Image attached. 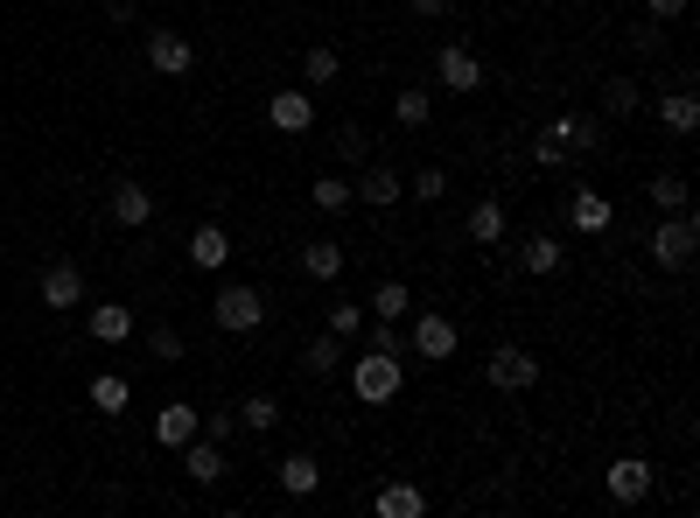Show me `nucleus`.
<instances>
[{"instance_id":"423d86ee","label":"nucleus","mask_w":700,"mask_h":518,"mask_svg":"<svg viewBox=\"0 0 700 518\" xmlns=\"http://www.w3.org/2000/svg\"><path fill=\"white\" fill-rule=\"evenodd\" d=\"M434 78H442V91H477V85H484V64H477L463 43H448L442 56H434Z\"/></svg>"},{"instance_id":"9d476101","label":"nucleus","mask_w":700,"mask_h":518,"mask_svg":"<svg viewBox=\"0 0 700 518\" xmlns=\"http://www.w3.org/2000/svg\"><path fill=\"white\" fill-rule=\"evenodd\" d=\"M78 301H85V274L70 260H56L43 274V309H78Z\"/></svg>"},{"instance_id":"2f4dec72","label":"nucleus","mask_w":700,"mask_h":518,"mask_svg":"<svg viewBox=\"0 0 700 518\" xmlns=\"http://www.w3.org/2000/svg\"><path fill=\"white\" fill-rule=\"evenodd\" d=\"M336 70H344V64H336V49H309V56H301V78H309V85H330Z\"/></svg>"},{"instance_id":"4c0bfd02","label":"nucleus","mask_w":700,"mask_h":518,"mask_svg":"<svg viewBox=\"0 0 700 518\" xmlns=\"http://www.w3.org/2000/svg\"><path fill=\"white\" fill-rule=\"evenodd\" d=\"M147 343H155V364H176V357H182V337H176V330H168V322H162V330H155V337H147Z\"/></svg>"},{"instance_id":"4be33fe9","label":"nucleus","mask_w":700,"mask_h":518,"mask_svg":"<svg viewBox=\"0 0 700 518\" xmlns=\"http://www.w3.org/2000/svg\"><path fill=\"white\" fill-rule=\"evenodd\" d=\"M189 260H197V266H224V260H232V239H224L218 224H197V232H189Z\"/></svg>"},{"instance_id":"2eb2a0df","label":"nucleus","mask_w":700,"mask_h":518,"mask_svg":"<svg viewBox=\"0 0 700 518\" xmlns=\"http://www.w3.org/2000/svg\"><path fill=\"white\" fill-rule=\"evenodd\" d=\"M658 120H666L673 133H693L700 126V91H687V85L666 91V99H658Z\"/></svg>"},{"instance_id":"a211bd4d","label":"nucleus","mask_w":700,"mask_h":518,"mask_svg":"<svg viewBox=\"0 0 700 518\" xmlns=\"http://www.w3.org/2000/svg\"><path fill=\"white\" fill-rule=\"evenodd\" d=\"M301 274H309V280H336V274H344V245H330V239L301 245Z\"/></svg>"},{"instance_id":"5701e85b","label":"nucleus","mask_w":700,"mask_h":518,"mask_svg":"<svg viewBox=\"0 0 700 518\" xmlns=\"http://www.w3.org/2000/svg\"><path fill=\"white\" fill-rule=\"evenodd\" d=\"M421 511H427V497L413 484H386V491H378V518H421Z\"/></svg>"},{"instance_id":"7c9ffc66","label":"nucleus","mask_w":700,"mask_h":518,"mask_svg":"<svg viewBox=\"0 0 700 518\" xmlns=\"http://www.w3.org/2000/svg\"><path fill=\"white\" fill-rule=\"evenodd\" d=\"M652 203L658 210H687V176H652Z\"/></svg>"},{"instance_id":"7ed1b4c3","label":"nucleus","mask_w":700,"mask_h":518,"mask_svg":"<svg viewBox=\"0 0 700 518\" xmlns=\"http://www.w3.org/2000/svg\"><path fill=\"white\" fill-rule=\"evenodd\" d=\"M211 316L224 322V330H259V322H267V295H259V287H245V280H232V287H224V295L211 301Z\"/></svg>"},{"instance_id":"39448f33","label":"nucleus","mask_w":700,"mask_h":518,"mask_svg":"<svg viewBox=\"0 0 700 518\" xmlns=\"http://www.w3.org/2000/svg\"><path fill=\"white\" fill-rule=\"evenodd\" d=\"M602 484H610L616 505H637V497H652V463H645V455H616Z\"/></svg>"},{"instance_id":"1a4fd4ad","label":"nucleus","mask_w":700,"mask_h":518,"mask_svg":"<svg viewBox=\"0 0 700 518\" xmlns=\"http://www.w3.org/2000/svg\"><path fill=\"white\" fill-rule=\"evenodd\" d=\"M267 126H280V133H309V126H315L309 91H274V99H267Z\"/></svg>"},{"instance_id":"37998d69","label":"nucleus","mask_w":700,"mask_h":518,"mask_svg":"<svg viewBox=\"0 0 700 518\" xmlns=\"http://www.w3.org/2000/svg\"><path fill=\"white\" fill-rule=\"evenodd\" d=\"M407 8H413V14H427V22H434V14H448V0H407Z\"/></svg>"},{"instance_id":"dca6fc26","label":"nucleus","mask_w":700,"mask_h":518,"mask_svg":"<svg viewBox=\"0 0 700 518\" xmlns=\"http://www.w3.org/2000/svg\"><path fill=\"white\" fill-rule=\"evenodd\" d=\"M182 470L197 476V484H218V476H224V455H218V441H197V434H189V441H182Z\"/></svg>"},{"instance_id":"6ab92c4d","label":"nucleus","mask_w":700,"mask_h":518,"mask_svg":"<svg viewBox=\"0 0 700 518\" xmlns=\"http://www.w3.org/2000/svg\"><path fill=\"white\" fill-rule=\"evenodd\" d=\"M189 434H197V407H182V399H176V407H162V420H155V441H162V449H182Z\"/></svg>"},{"instance_id":"f257e3e1","label":"nucleus","mask_w":700,"mask_h":518,"mask_svg":"<svg viewBox=\"0 0 700 518\" xmlns=\"http://www.w3.org/2000/svg\"><path fill=\"white\" fill-rule=\"evenodd\" d=\"M400 378H407V372H400V357H386V351H371V357H357V364H351V393L365 399V407H386V399L400 393Z\"/></svg>"},{"instance_id":"72a5a7b5","label":"nucleus","mask_w":700,"mask_h":518,"mask_svg":"<svg viewBox=\"0 0 700 518\" xmlns=\"http://www.w3.org/2000/svg\"><path fill=\"white\" fill-rule=\"evenodd\" d=\"M309 197L323 203V210H344V203H351V183H344V176H315V189H309Z\"/></svg>"},{"instance_id":"f03ea898","label":"nucleus","mask_w":700,"mask_h":518,"mask_svg":"<svg viewBox=\"0 0 700 518\" xmlns=\"http://www.w3.org/2000/svg\"><path fill=\"white\" fill-rule=\"evenodd\" d=\"M652 260L666 266V274H679V266H693V210H673L666 224H652Z\"/></svg>"},{"instance_id":"f3484780","label":"nucleus","mask_w":700,"mask_h":518,"mask_svg":"<svg viewBox=\"0 0 700 518\" xmlns=\"http://www.w3.org/2000/svg\"><path fill=\"white\" fill-rule=\"evenodd\" d=\"M112 218H120V224H147V218H155V197H147L141 183H112Z\"/></svg>"},{"instance_id":"c756f323","label":"nucleus","mask_w":700,"mask_h":518,"mask_svg":"<svg viewBox=\"0 0 700 518\" xmlns=\"http://www.w3.org/2000/svg\"><path fill=\"white\" fill-rule=\"evenodd\" d=\"M602 106H610L616 120H631V112H637V78H610V91H602Z\"/></svg>"},{"instance_id":"20e7f679","label":"nucleus","mask_w":700,"mask_h":518,"mask_svg":"<svg viewBox=\"0 0 700 518\" xmlns=\"http://www.w3.org/2000/svg\"><path fill=\"white\" fill-rule=\"evenodd\" d=\"M533 378H540L533 351H519V343H498V351H490V386H498V393H525Z\"/></svg>"},{"instance_id":"bb28decb","label":"nucleus","mask_w":700,"mask_h":518,"mask_svg":"<svg viewBox=\"0 0 700 518\" xmlns=\"http://www.w3.org/2000/svg\"><path fill=\"white\" fill-rule=\"evenodd\" d=\"M519 266H525V274H554V266H560V245L554 239H525V253H519Z\"/></svg>"},{"instance_id":"f704fd0d","label":"nucleus","mask_w":700,"mask_h":518,"mask_svg":"<svg viewBox=\"0 0 700 518\" xmlns=\"http://www.w3.org/2000/svg\"><path fill=\"white\" fill-rule=\"evenodd\" d=\"M336 155H344V162H371V141H365V126H336Z\"/></svg>"},{"instance_id":"cd10ccee","label":"nucleus","mask_w":700,"mask_h":518,"mask_svg":"<svg viewBox=\"0 0 700 518\" xmlns=\"http://www.w3.org/2000/svg\"><path fill=\"white\" fill-rule=\"evenodd\" d=\"M91 407H99V414H126V378H91Z\"/></svg>"},{"instance_id":"f8f14e48","label":"nucleus","mask_w":700,"mask_h":518,"mask_svg":"<svg viewBox=\"0 0 700 518\" xmlns=\"http://www.w3.org/2000/svg\"><path fill=\"white\" fill-rule=\"evenodd\" d=\"M554 141L567 147V155H589V147H602V120H596V112H560Z\"/></svg>"},{"instance_id":"a19ab883","label":"nucleus","mask_w":700,"mask_h":518,"mask_svg":"<svg viewBox=\"0 0 700 518\" xmlns=\"http://www.w3.org/2000/svg\"><path fill=\"white\" fill-rule=\"evenodd\" d=\"M631 49H637V56H652V49H658V29H652V22H637V29H631Z\"/></svg>"},{"instance_id":"4468645a","label":"nucleus","mask_w":700,"mask_h":518,"mask_svg":"<svg viewBox=\"0 0 700 518\" xmlns=\"http://www.w3.org/2000/svg\"><path fill=\"white\" fill-rule=\"evenodd\" d=\"M91 337H99V343H126V337H134V309H126V301H99V309H91Z\"/></svg>"},{"instance_id":"9b49d317","label":"nucleus","mask_w":700,"mask_h":518,"mask_svg":"<svg viewBox=\"0 0 700 518\" xmlns=\"http://www.w3.org/2000/svg\"><path fill=\"white\" fill-rule=\"evenodd\" d=\"M407 343H413L421 357H434V364H442V357H456V322H448V316H421Z\"/></svg>"},{"instance_id":"c03bdc74","label":"nucleus","mask_w":700,"mask_h":518,"mask_svg":"<svg viewBox=\"0 0 700 518\" xmlns=\"http://www.w3.org/2000/svg\"><path fill=\"white\" fill-rule=\"evenodd\" d=\"M105 14L112 22H134V0H105Z\"/></svg>"},{"instance_id":"412c9836","label":"nucleus","mask_w":700,"mask_h":518,"mask_svg":"<svg viewBox=\"0 0 700 518\" xmlns=\"http://www.w3.org/2000/svg\"><path fill=\"white\" fill-rule=\"evenodd\" d=\"M463 232L477 239V245H498V239H504V203H498V197H484L477 210H469V224H463Z\"/></svg>"},{"instance_id":"473e14b6","label":"nucleus","mask_w":700,"mask_h":518,"mask_svg":"<svg viewBox=\"0 0 700 518\" xmlns=\"http://www.w3.org/2000/svg\"><path fill=\"white\" fill-rule=\"evenodd\" d=\"M407 197H421V203H442V197H448V176H442V168H421V176L407 183Z\"/></svg>"},{"instance_id":"b1692460","label":"nucleus","mask_w":700,"mask_h":518,"mask_svg":"<svg viewBox=\"0 0 700 518\" xmlns=\"http://www.w3.org/2000/svg\"><path fill=\"white\" fill-rule=\"evenodd\" d=\"M301 364H309V372H315V378H330V372H336V364H344V337H315V343H309V351H301Z\"/></svg>"},{"instance_id":"e433bc0d","label":"nucleus","mask_w":700,"mask_h":518,"mask_svg":"<svg viewBox=\"0 0 700 518\" xmlns=\"http://www.w3.org/2000/svg\"><path fill=\"white\" fill-rule=\"evenodd\" d=\"M533 162H540V168H560V162H567V147L554 141V126H546L540 141H533Z\"/></svg>"},{"instance_id":"58836bf2","label":"nucleus","mask_w":700,"mask_h":518,"mask_svg":"<svg viewBox=\"0 0 700 518\" xmlns=\"http://www.w3.org/2000/svg\"><path fill=\"white\" fill-rule=\"evenodd\" d=\"M357 322H365V309H357V301H336V316H330V337H351Z\"/></svg>"},{"instance_id":"393cba45","label":"nucleus","mask_w":700,"mask_h":518,"mask_svg":"<svg viewBox=\"0 0 700 518\" xmlns=\"http://www.w3.org/2000/svg\"><path fill=\"white\" fill-rule=\"evenodd\" d=\"M238 428H253V434H274V428H280V407H274L267 393H253V399L238 407Z\"/></svg>"},{"instance_id":"79ce46f5","label":"nucleus","mask_w":700,"mask_h":518,"mask_svg":"<svg viewBox=\"0 0 700 518\" xmlns=\"http://www.w3.org/2000/svg\"><path fill=\"white\" fill-rule=\"evenodd\" d=\"M652 8V22H673V14H687V0H645Z\"/></svg>"},{"instance_id":"aec40b11","label":"nucleus","mask_w":700,"mask_h":518,"mask_svg":"<svg viewBox=\"0 0 700 518\" xmlns=\"http://www.w3.org/2000/svg\"><path fill=\"white\" fill-rule=\"evenodd\" d=\"M315 484H323V463H315V455H288V463H280V491L288 497H309Z\"/></svg>"},{"instance_id":"6e6552de","label":"nucleus","mask_w":700,"mask_h":518,"mask_svg":"<svg viewBox=\"0 0 700 518\" xmlns=\"http://www.w3.org/2000/svg\"><path fill=\"white\" fill-rule=\"evenodd\" d=\"M567 224L596 239V232H610V224H616V203L602 197V189H575V203H567Z\"/></svg>"},{"instance_id":"ea45409f","label":"nucleus","mask_w":700,"mask_h":518,"mask_svg":"<svg viewBox=\"0 0 700 518\" xmlns=\"http://www.w3.org/2000/svg\"><path fill=\"white\" fill-rule=\"evenodd\" d=\"M371 351H386V357H407V337L392 330V322H378V343H371Z\"/></svg>"},{"instance_id":"c9c22d12","label":"nucleus","mask_w":700,"mask_h":518,"mask_svg":"<svg viewBox=\"0 0 700 518\" xmlns=\"http://www.w3.org/2000/svg\"><path fill=\"white\" fill-rule=\"evenodd\" d=\"M232 428H238V414H197V434L203 441H232Z\"/></svg>"},{"instance_id":"ddd939ff","label":"nucleus","mask_w":700,"mask_h":518,"mask_svg":"<svg viewBox=\"0 0 700 518\" xmlns=\"http://www.w3.org/2000/svg\"><path fill=\"white\" fill-rule=\"evenodd\" d=\"M147 64H155L162 78H182V70H189V43L176 29H155V35H147Z\"/></svg>"},{"instance_id":"a878e982","label":"nucleus","mask_w":700,"mask_h":518,"mask_svg":"<svg viewBox=\"0 0 700 518\" xmlns=\"http://www.w3.org/2000/svg\"><path fill=\"white\" fill-rule=\"evenodd\" d=\"M371 301H378V322H400V316L413 309V295H407V280H378V295H371Z\"/></svg>"},{"instance_id":"c85d7f7f","label":"nucleus","mask_w":700,"mask_h":518,"mask_svg":"<svg viewBox=\"0 0 700 518\" xmlns=\"http://www.w3.org/2000/svg\"><path fill=\"white\" fill-rule=\"evenodd\" d=\"M392 112H400V126H427V112H434V99H427L421 85H407V91H400V106H392Z\"/></svg>"},{"instance_id":"0eeeda50","label":"nucleus","mask_w":700,"mask_h":518,"mask_svg":"<svg viewBox=\"0 0 700 518\" xmlns=\"http://www.w3.org/2000/svg\"><path fill=\"white\" fill-rule=\"evenodd\" d=\"M400 197H407V183H400V176H392V168H386V162H371V168H365V176H357V183H351V203H371V210H386V203H400Z\"/></svg>"}]
</instances>
